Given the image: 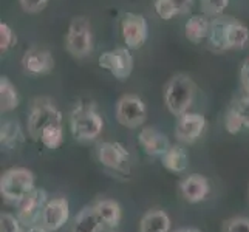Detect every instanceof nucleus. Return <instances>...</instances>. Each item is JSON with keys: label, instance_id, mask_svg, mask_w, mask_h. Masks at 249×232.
<instances>
[{"label": "nucleus", "instance_id": "1", "mask_svg": "<svg viewBox=\"0 0 249 232\" xmlns=\"http://www.w3.org/2000/svg\"><path fill=\"white\" fill-rule=\"evenodd\" d=\"M208 42L209 47L218 53L228 50H243L249 44V30L234 17L220 16L211 20Z\"/></svg>", "mask_w": 249, "mask_h": 232}, {"label": "nucleus", "instance_id": "2", "mask_svg": "<svg viewBox=\"0 0 249 232\" xmlns=\"http://www.w3.org/2000/svg\"><path fill=\"white\" fill-rule=\"evenodd\" d=\"M104 130V118L96 106L89 102H79L70 111V132L79 143L96 141Z\"/></svg>", "mask_w": 249, "mask_h": 232}, {"label": "nucleus", "instance_id": "3", "mask_svg": "<svg viewBox=\"0 0 249 232\" xmlns=\"http://www.w3.org/2000/svg\"><path fill=\"white\" fill-rule=\"evenodd\" d=\"M36 189V178L27 167H11L0 177V195L13 206H19Z\"/></svg>", "mask_w": 249, "mask_h": 232}, {"label": "nucleus", "instance_id": "4", "mask_svg": "<svg viewBox=\"0 0 249 232\" xmlns=\"http://www.w3.org/2000/svg\"><path fill=\"white\" fill-rule=\"evenodd\" d=\"M196 85L191 76L184 73L174 74L164 87V104L174 116L187 113L195 98Z\"/></svg>", "mask_w": 249, "mask_h": 232}, {"label": "nucleus", "instance_id": "5", "mask_svg": "<svg viewBox=\"0 0 249 232\" xmlns=\"http://www.w3.org/2000/svg\"><path fill=\"white\" fill-rule=\"evenodd\" d=\"M62 124V113L50 98H34L27 116L28 135L34 141H40V135L48 125Z\"/></svg>", "mask_w": 249, "mask_h": 232}, {"label": "nucleus", "instance_id": "6", "mask_svg": "<svg viewBox=\"0 0 249 232\" xmlns=\"http://www.w3.org/2000/svg\"><path fill=\"white\" fill-rule=\"evenodd\" d=\"M65 48L73 57H87L93 51V31L89 19L79 16L68 25L65 34Z\"/></svg>", "mask_w": 249, "mask_h": 232}, {"label": "nucleus", "instance_id": "7", "mask_svg": "<svg viewBox=\"0 0 249 232\" xmlns=\"http://www.w3.org/2000/svg\"><path fill=\"white\" fill-rule=\"evenodd\" d=\"M96 157L101 166L118 175H128L132 170V158L125 145L116 141H101L96 145Z\"/></svg>", "mask_w": 249, "mask_h": 232}, {"label": "nucleus", "instance_id": "8", "mask_svg": "<svg viewBox=\"0 0 249 232\" xmlns=\"http://www.w3.org/2000/svg\"><path fill=\"white\" fill-rule=\"evenodd\" d=\"M116 121L125 128H140L147 119V107L135 93H125L116 101Z\"/></svg>", "mask_w": 249, "mask_h": 232}, {"label": "nucleus", "instance_id": "9", "mask_svg": "<svg viewBox=\"0 0 249 232\" xmlns=\"http://www.w3.org/2000/svg\"><path fill=\"white\" fill-rule=\"evenodd\" d=\"M99 67L119 81L127 79L133 70V56L128 47H118L99 56Z\"/></svg>", "mask_w": 249, "mask_h": 232}, {"label": "nucleus", "instance_id": "10", "mask_svg": "<svg viewBox=\"0 0 249 232\" xmlns=\"http://www.w3.org/2000/svg\"><path fill=\"white\" fill-rule=\"evenodd\" d=\"M70 220V203L65 196H50L40 214L39 225L50 232L61 231Z\"/></svg>", "mask_w": 249, "mask_h": 232}, {"label": "nucleus", "instance_id": "11", "mask_svg": "<svg viewBox=\"0 0 249 232\" xmlns=\"http://www.w3.org/2000/svg\"><path fill=\"white\" fill-rule=\"evenodd\" d=\"M121 36L128 48H141L149 37V25L141 14L125 13L121 20Z\"/></svg>", "mask_w": 249, "mask_h": 232}, {"label": "nucleus", "instance_id": "12", "mask_svg": "<svg viewBox=\"0 0 249 232\" xmlns=\"http://www.w3.org/2000/svg\"><path fill=\"white\" fill-rule=\"evenodd\" d=\"M206 128V118L200 113H187L178 116L175 125V138L179 144H194L201 138Z\"/></svg>", "mask_w": 249, "mask_h": 232}, {"label": "nucleus", "instance_id": "13", "mask_svg": "<svg viewBox=\"0 0 249 232\" xmlns=\"http://www.w3.org/2000/svg\"><path fill=\"white\" fill-rule=\"evenodd\" d=\"M48 194L44 189H34V191L25 198L19 206H17L16 215L23 223L25 228H30L34 225H39L40 214L44 211V206L48 201Z\"/></svg>", "mask_w": 249, "mask_h": 232}, {"label": "nucleus", "instance_id": "14", "mask_svg": "<svg viewBox=\"0 0 249 232\" xmlns=\"http://www.w3.org/2000/svg\"><path fill=\"white\" fill-rule=\"evenodd\" d=\"M22 67H23V70L30 74L44 76V74L51 73V70L54 68V57L45 48L33 47L23 53Z\"/></svg>", "mask_w": 249, "mask_h": 232}, {"label": "nucleus", "instance_id": "15", "mask_svg": "<svg viewBox=\"0 0 249 232\" xmlns=\"http://www.w3.org/2000/svg\"><path fill=\"white\" fill-rule=\"evenodd\" d=\"M178 191L186 203L196 204V203L204 201L206 196L211 194V183H209V179L203 175H198V174L187 175L179 181Z\"/></svg>", "mask_w": 249, "mask_h": 232}, {"label": "nucleus", "instance_id": "16", "mask_svg": "<svg viewBox=\"0 0 249 232\" xmlns=\"http://www.w3.org/2000/svg\"><path fill=\"white\" fill-rule=\"evenodd\" d=\"M138 141L144 152L150 157H162L172 145L167 136L153 127H142Z\"/></svg>", "mask_w": 249, "mask_h": 232}, {"label": "nucleus", "instance_id": "17", "mask_svg": "<svg viewBox=\"0 0 249 232\" xmlns=\"http://www.w3.org/2000/svg\"><path fill=\"white\" fill-rule=\"evenodd\" d=\"M107 231L104 223L99 218L98 212L94 211L93 204L82 208L73 218L70 232H104Z\"/></svg>", "mask_w": 249, "mask_h": 232}, {"label": "nucleus", "instance_id": "18", "mask_svg": "<svg viewBox=\"0 0 249 232\" xmlns=\"http://www.w3.org/2000/svg\"><path fill=\"white\" fill-rule=\"evenodd\" d=\"M93 208L98 212L106 229H116L119 226V223L123 220V208L116 200L101 198L93 203Z\"/></svg>", "mask_w": 249, "mask_h": 232}, {"label": "nucleus", "instance_id": "19", "mask_svg": "<svg viewBox=\"0 0 249 232\" xmlns=\"http://www.w3.org/2000/svg\"><path fill=\"white\" fill-rule=\"evenodd\" d=\"M140 232H172V220L164 209H149L140 220Z\"/></svg>", "mask_w": 249, "mask_h": 232}, {"label": "nucleus", "instance_id": "20", "mask_svg": "<svg viewBox=\"0 0 249 232\" xmlns=\"http://www.w3.org/2000/svg\"><path fill=\"white\" fill-rule=\"evenodd\" d=\"M161 164L172 174H183L189 167V155L183 144H172L161 157Z\"/></svg>", "mask_w": 249, "mask_h": 232}, {"label": "nucleus", "instance_id": "21", "mask_svg": "<svg viewBox=\"0 0 249 232\" xmlns=\"http://www.w3.org/2000/svg\"><path fill=\"white\" fill-rule=\"evenodd\" d=\"M25 143V132L17 121H5L0 127V144L6 150H16Z\"/></svg>", "mask_w": 249, "mask_h": 232}, {"label": "nucleus", "instance_id": "22", "mask_svg": "<svg viewBox=\"0 0 249 232\" xmlns=\"http://www.w3.org/2000/svg\"><path fill=\"white\" fill-rule=\"evenodd\" d=\"M209 28H211V20L208 16L204 14L192 16L184 25V34L189 42H192V44H201L208 37Z\"/></svg>", "mask_w": 249, "mask_h": 232}, {"label": "nucleus", "instance_id": "23", "mask_svg": "<svg viewBox=\"0 0 249 232\" xmlns=\"http://www.w3.org/2000/svg\"><path fill=\"white\" fill-rule=\"evenodd\" d=\"M20 96L14 84L8 77H0V110L2 113H8L19 107Z\"/></svg>", "mask_w": 249, "mask_h": 232}, {"label": "nucleus", "instance_id": "24", "mask_svg": "<svg viewBox=\"0 0 249 232\" xmlns=\"http://www.w3.org/2000/svg\"><path fill=\"white\" fill-rule=\"evenodd\" d=\"M40 141L47 149H59L64 143V127L62 124H53L48 125L40 135Z\"/></svg>", "mask_w": 249, "mask_h": 232}, {"label": "nucleus", "instance_id": "25", "mask_svg": "<svg viewBox=\"0 0 249 232\" xmlns=\"http://www.w3.org/2000/svg\"><path fill=\"white\" fill-rule=\"evenodd\" d=\"M228 5H229V0H200L201 13L208 17H212V19L223 16Z\"/></svg>", "mask_w": 249, "mask_h": 232}, {"label": "nucleus", "instance_id": "26", "mask_svg": "<svg viewBox=\"0 0 249 232\" xmlns=\"http://www.w3.org/2000/svg\"><path fill=\"white\" fill-rule=\"evenodd\" d=\"M23 223L19 220V217L10 212L0 214V232H25Z\"/></svg>", "mask_w": 249, "mask_h": 232}, {"label": "nucleus", "instance_id": "27", "mask_svg": "<svg viewBox=\"0 0 249 232\" xmlns=\"http://www.w3.org/2000/svg\"><path fill=\"white\" fill-rule=\"evenodd\" d=\"M16 42H17V36L13 31V28L5 22L0 23V51L2 53L10 51L16 45Z\"/></svg>", "mask_w": 249, "mask_h": 232}, {"label": "nucleus", "instance_id": "28", "mask_svg": "<svg viewBox=\"0 0 249 232\" xmlns=\"http://www.w3.org/2000/svg\"><path fill=\"white\" fill-rule=\"evenodd\" d=\"M223 232H249V218L248 217H231L223 223Z\"/></svg>", "mask_w": 249, "mask_h": 232}, {"label": "nucleus", "instance_id": "29", "mask_svg": "<svg viewBox=\"0 0 249 232\" xmlns=\"http://www.w3.org/2000/svg\"><path fill=\"white\" fill-rule=\"evenodd\" d=\"M231 107L235 110V113L238 115V118L242 119L243 127L249 128V94L245 93V96L234 101Z\"/></svg>", "mask_w": 249, "mask_h": 232}, {"label": "nucleus", "instance_id": "30", "mask_svg": "<svg viewBox=\"0 0 249 232\" xmlns=\"http://www.w3.org/2000/svg\"><path fill=\"white\" fill-rule=\"evenodd\" d=\"M153 8H155V13L162 20H170L172 17H175L178 14L177 10H175V6L172 5L170 0H155Z\"/></svg>", "mask_w": 249, "mask_h": 232}, {"label": "nucleus", "instance_id": "31", "mask_svg": "<svg viewBox=\"0 0 249 232\" xmlns=\"http://www.w3.org/2000/svg\"><path fill=\"white\" fill-rule=\"evenodd\" d=\"M225 127H226V130H228L231 135H235V133H238V132L243 128L242 119L238 118V115L235 113V110H234L232 107H229L228 113H226V118H225Z\"/></svg>", "mask_w": 249, "mask_h": 232}, {"label": "nucleus", "instance_id": "32", "mask_svg": "<svg viewBox=\"0 0 249 232\" xmlns=\"http://www.w3.org/2000/svg\"><path fill=\"white\" fill-rule=\"evenodd\" d=\"M47 2L48 0H19L22 10L25 13H30V14L40 13L47 6Z\"/></svg>", "mask_w": 249, "mask_h": 232}, {"label": "nucleus", "instance_id": "33", "mask_svg": "<svg viewBox=\"0 0 249 232\" xmlns=\"http://www.w3.org/2000/svg\"><path fill=\"white\" fill-rule=\"evenodd\" d=\"M240 82H242L243 91L249 94V57L245 59L242 67H240Z\"/></svg>", "mask_w": 249, "mask_h": 232}, {"label": "nucleus", "instance_id": "34", "mask_svg": "<svg viewBox=\"0 0 249 232\" xmlns=\"http://www.w3.org/2000/svg\"><path fill=\"white\" fill-rule=\"evenodd\" d=\"M170 2H172V5L175 6V10H177L178 14H183V13H186L189 10V8H191L194 0H170Z\"/></svg>", "mask_w": 249, "mask_h": 232}, {"label": "nucleus", "instance_id": "35", "mask_svg": "<svg viewBox=\"0 0 249 232\" xmlns=\"http://www.w3.org/2000/svg\"><path fill=\"white\" fill-rule=\"evenodd\" d=\"M25 232H50V231H47L44 226H40V225H34V226H30V228L25 229Z\"/></svg>", "mask_w": 249, "mask_h": 232}, {"label": "nucleus", "instance_id": "36", "mask_svg": "<svg viewBox=\"0 0 249 232\" xmlns=\"http://www.w3.org/2000/svg\"><path fill=\"white\" fill-rule=\"evenodd\" d=\"M172 232H201V229H198V228H189V226H186V228H178V229L172 231Z\"/></svg>", "mask_w": 249, "mask_h": 232}, {"label": "nucleus", "instance_id": "37", "mask_svg": "<svg viewBox=\"0 0 249 232\" xmlns=\"http://www.w3.org/2000/svg\"><path fill=\"white\" fill-rule=\"evenodd\" d=\"M104 232H118L116 229H107V231H104Z\"/></svg>", "mask_w": 249, "mask_h": 232}]
</instances>
